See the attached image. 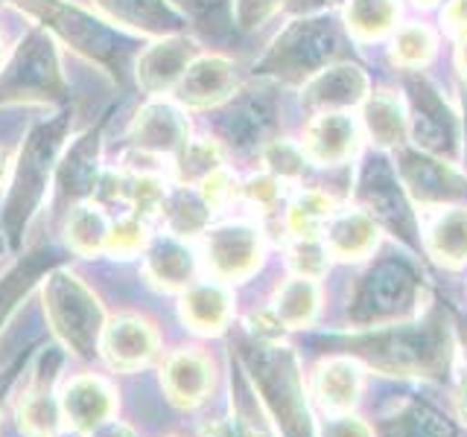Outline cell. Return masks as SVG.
<instances>
[{
  "mask_svg": "<svg viewBox=\"0 0 467 437\" xmlns=\"http://www.w3.org/2000/svg\"><path fill=\"white\" fill-rule=\"evenodd\" d=\"M70 114L67 108L58 111L50 120L29 128L26 140L21 143L18 158L12 160L6 178V198L0 210V239L9 251H18L24 242V230L41 210L47 189L53 187L58 158L67 146Z\"/></svg>",
  "mask_w": 467,
  "mask_h": 437,
  "instance_id": "6da1fadb",
  "label": "cell"
},
{
  "mask_svg": "<svg viewBox=\"0 0 467 437\" xmlns=\"http://www.w3.org/2000/svg\"><path fill=\"white\" fill-rule=\"evenodd\" d=\"M15 9L29 15L38 26L70 47L85 62L102 67L111 76L120 79L123 70V36L102 18L99 12H91L70 0H6Z\"/></svg>",
  "mask_w": 467,
  "mask_h": 437,
  "instance_id": "7a4b0ae2",
  "label": "cell"
},
{
  "mask_svg": "<svg viewBox=\"0 0 467 437\" xmlns=\"http://www.w3.org/2000/svg\"><path fill=\"white\" fill-rule=\"evenodd\" d=\"M67 106L70 85L62 67L58 41L44 26H33L0 65V106Z\"/></svg>",
  "mask_w": 467,
  "mask_h": 437,
  "instance_id": "3957f363",
  "label": "cell"
},
{
  "mask_svg": "<svg viewBox=\"0 0 467 437\" xmlns=\"http://www.w3.org/2000/svg\"><path fill=\"white\" fill-rule=\"evenodd\" d=\"M41 300H44V318H47L53 335L62 341L65 350H70L82 361L99 356L106 312H102L99 298L77 274L56 266L41 280Z\"/></svg>",
  "mask_w": 467,
  "mask_h": 437,
  "instance_id": "277c9868",
  "label": "cell"
},
{
  "mask_svg": "<svg viewBox=\"0 0 467 437\" xmlns=\"http://www.w3.org/2000/svg\"><path fill=\"white\" fill-rule=\"evenodd\" d=\"M102 128L106 120L94 128L82 131V135L65 146L62 158L56 167V208L67 213L70 208L88 201L99 187V160H102Z\"/></svg>",
  "mask_w": 467,
  "mask_h": 437,
  "instance_id": "5b68a950",
  "label": "cell"
},
{
  "mask_svg": "<svg viewBox=\"0 0 467 437\" xmlns=\"http://www.w3.org/2000/svg\"><path fill=\"white\" fill-rule=\"evenodd\" d=\"M129 140L135 149L158 158H175L190 140V120L179 102L152 97L138 108L135 120L129 123Z\"/></svg>",
  "mask_w": 467,
  "mask_h": 437,
  "instance_id": "8992f818",
  "label": "cell"
},
{
  "mask_svg": "<svg viewBox=\"0 0 467 437\" xmlns=\"http://www.w3.org/2000/svg\"><path fill=\"white\" fill-rule=\"evenodd\" d=\"M196 56H199V44L193 38H187L184 33L155 38L135 62L138 87L150 97L172 94Z\"/></svg>",
  "mask_w": 467,
  "mask_h": 437,
  "instance_id": "52a82bcc",
  "label": "cell"
},
{
  "mask_svg": "<svg viewBox=\"0 0 467 437\" xmlns=\"http://www.w3.org/2000/svg\"><path fill=\"white\" fill-rule=\"evenodd\" d=\"M234 87H237V76H234L231 58L199 53L182 82L175 85L172 97L182 108H216L234 97Z\"/></svg>",
  "mask_w": 467,
  "mask_h": 437,
  "instance_id": "ba28073f",
  "label": "cell"
},
{
  "mask_svg": "<svg viewBox=\"0 0 467 437\" xmlns=\"http://www.w3.org/2000/svg\"><path fill=\"white\" fill-rule=\"evenodd\" d=\"M91 4L109 24L150 38L175 36L187 24L184 12L172 0H91Z\"/></svg>",
  "mask_w": 467,
  "mask_h": 437,
  "instance_id": "9c48e42d",
  "label": "cell"
},
{
  "mask_svg": "<svg viewBox=\"0 0 467 437\" xmlns=\"http://www.w3.org/2000/svg\"><path fill=\"white\" fill-rule=\"evenodd\" d=\"M158 350V335L138 315H120L106 324L99 339V353L109 361V368L120 373H135L143 364H150Z\"/></svg>",
  "mask_w": 467,
  "mask_h": 437,
  "instance_id": "30bf717a",
  "label": "cell"
},
{
  "mask_svg": "<svg viewBox=\"0 0 467 437\" xmlns=\"http://www.w3.org/2000/svg\"><path fill=\"white\" fill-rule=\"evenodd\" d=\"M359 126L345 111H321L304 131V155L321 167L345 164L359 149Z\"/></svg>",
  "mask_w": 467,
  "mask_h": 437,
  "instance_id": "8fae6325",
  "label": "cell"
},
{
  "mask_svg": "<svg viewBox=\"0 0 467 437\" xmlns=\"http://www.w3.org/2000/svg\"><path fill=\"white\" fill-rule=\"evenodd\" d=\"M47 361H50V350L41 353V368L29 376V388L18 405L21 432H26L29 437H53L58 429V417H62V405H58L50 393L56 371L62 368V359H56L50 364V371H47Z\"/></svg>",
  "mask_w": 467,
  "mask_h": 437,
  "instance_id": "7c38bea8",
  "label": "cell"
},
{
  "mask_svg": "<svg viewBox=\"0 0 467 437\" xmlns=\"http://www.w3.org/2000/svg\"><path fill=\"white\" fill-rule=\"evenodd\" d=\"M208 262L219 277L237 280L252 274L260 262V237L245 225H225L208 230Z\"/></svg>",
  "mask_w": 467,
  "mask_h": 437,
  "instance_id": "4fadbf2b",
  "label": "cell"
},
{
  "mask_svg": "<svg viewBox=\"0 0 467 437\" xmlns=\"http://www.w3.org/2000/svg\"><path fill=\"white\" fill-rule=\"evenodd\" d=\"M56 266H62V257L50 248H36L24 257H18L0 277V330H4L12 315L18 312V306L29 298L44 277H47Z\"/></svg>",
  "mask_w": 467,
  "mask_h": 437,
  "instance_id": "5bb4252c",
  "label": "cell"
},
{
  "mask_svg": "<svg viewBox=\"0 0 467 437\" xmlns=\"http://www.w3.org/2000/svg\"><path fill=\"white\" fill-rule=\"evenodd\" d=\"M58 405H62V414L73 422L77 432H94L97 426L111 420L117 408V397L106 379L82 376L77 382L67 385Z\"/></svg>",
  "mask_w": 467,
  "mask_h": 437,
  "instance_id": "9a60e30c",
  "label": "cell"
},
{
  "mask_svg": "<svg viewBox=\"0 0 467 437\" xmlns=\"http://www.w3.org/2000/svg\"><path fill=\"white\" fill-rule=\"evenodd\" d=\"M196 271V259L190 254V248L179 237H158L146 248V277L158 286V289H184L193 280Z\"/></svg>",
  "mask_w": 467,
  "mask_h": 437,
  "instance_id": "2e32d148",
  "label": "cell"
},
{
  "mask_svg": "<svg viewBox=\"0 0 467 437\" xmlns=\"http://www.w3.org/2000/svg\"><path fill=\"white\" fill-rule=\"evenodd\" d=\"M109 233H111V222L97 204L82 201V204H77V208L67 210L65 239L70 245V251L85 254V257L102 254L109 245Z\"/></svg>",
  "mask_w": 467,
  "mask_h": 437,
  "instance_id": "e0dca14e",
  "label": "cell"
},
{
  "mask_svg": "<svg viewBox=\"0 0 467 437\" xmlns=\"http://www.w3.org/2000/svg\"><path fill=\"white\" fill-rule=\"evenodd\" d=\"M400 18V0H350L345 24L357 41H377L389 36Z\"/></svg>",
  "mask_w": 467,
  "mask_h": 437,
  "instance_id": "ac0fdd59",
  "label": "cell"
},
{
  "mask_svg": "<svg viewBox=\"0 0 467 437\" xmlns=\"http://www.w3.org/2000/svg\"><path fill=\"white\" fill-rule=\"evenodd\" d=\"M164 388L172 402L196 405L208 391V364L196 353H179L164 368Z\"/></svg>",
  "mask_w": 467,
  "mask_h": 437,
  "instance_id": "d6986e66",
  "label": "cell"
},
{
  "mask_svg": "<svg viewBox=\"0 0 467 437\" xmlns=\"http://www.w3.org/2000/svg\"><path fill=\"white\" fill-rule=\"evenodd\" d=\"M182 318L190 330L216 332L228 318V295L219 286H193L182 298Z\"/></svg>",
  "mask_w": 467,
  "mask_h": 437,
  "instance_id": "ffe728a7",
  "label": "cell"
},
{
  "mask_svg": "<svg viewBox=\"0 0 467 437\" xmlns=\"http://www.w3.org/2000/svg\"><path fill=\"white\" fill-rule=\"evenodd\" d=\"M172 160H175V178L182 181V187H199L208 175H213L223 167V149H219L216 140L190 137L184 143V149Z\"/></svg>",
  "mask_w": 467,
  "mask_h": 437,
  "instance_id": "44dd1931",
  "label": "cell"
},
{
  "mask_svg": "<svg viewBox=\"0 0 467 437\" xmlns=\"http://www.w3.org/2000/svg\"><path fill=\"white\" fill-rule=\"evenodd\" d=\"M208 201L202 198L199 189L179 187L172 193L164 196L161 204V216L167 218V228L172 230V237H187V233L202 230L204 218H208Z\"/></svg>",
  "mask_w": 467,
  "mask_h": 437,
  "instance_id": "7402d4cb",
  "label": "cell"
},
{
  "mask_svg": "<svg viewBox=\"0 0 467 437\" xmlns=\"http://www.w3.org/2000/svg\"><path fill=\"white\" fill-rule=\"evenodd\" d=\"M438 50V38L427 24H406L394 29L391 38V62L406 70L427 67Z\"/></svg>",
  "mask_w": 467,
  "mask_h": 437,
  "instance_id": "603a6c76",
  "label": "cell"
},
{
  "mask_svg": "<svg viewBox=\"0 0 467 437\" xmlns=\"http://www.w3.org/2000/svg\"><path fill=\"white\" fill-rule=\"evenodd\" d=\"M365 126H368L371 137L379 143V146H394L400 143L403 137V111H400V102L394 97H374L368 102V108H365Z\"/></svg>",
  "mask_w": 467,
  "mask_h": 437,
  "instance_id": "cb8c5ba5",
  "label": "cell"
},
{
  "mask_svg": "<svg viewBox=\"0 0 467 437\" xmlns=\"http://www.w3.org/2000/svg\"><path fill=\"white\" fill-rule=\"evenodd\" d=\"M263 164L266 169L275 175V178H298L304 172V164H306V155H304V146L301 143H292V140H269L263 146Z\"/></svg>",
  "mask_w": 467,
  "mask_h": 437,
  "instance_id": "d4e9b609",
  "label": "cell"
},
{
  "mask_svg": "<svg viewBox=\"0 0 467 437\" xmlns=\"http://www.w3.org/2000/svg\"><path fill=\"white\" fill-rule=\"evenodd\" d=\"M146 242H150V233H146V218H140L138 213L135 216H123L120 222H111L106 254L135 257Z\"/></svg>",
  "mask_w": 467,
  "mask_h": 437,
  "instance_id": "484cf974",
  "label": "cell"
},
{
  "mask_svg": "<svg viewBox=\"0 0 467 437\" xmlns=\"http://www.w3.org/2000/svg\"><path fill=\"white\" fill-rule=\"evenodd\" d=\"M406 289H409V277L398 266H383L371 277V286H368V295L374 300L371 306L377 312L391 310V306L400 300V295Z\"/></svg>",
  "mask_w": 467,
  "mask_h": 437,
  "instance_id": "4316f807",
  "label": "cell"
},
{
  "mask_svg": "<svg viewBox=\"0 0 467 437\" xmlns=\"http://www.w3.org/2000/svg\"><path fill=\"white\" fill-rule=\"evenodd\" d=\"M330 213V198L325 193H316V189H306L301 193L289 208V225L298 230H310L316 222L327 218Z\"/></svg>",
  "mask_w": 467,
  "mask_h": 437,
  "instance_id": "83f0119b",
  "label": "cell"
},
{
  "mask_svg": "<svg viewBox=\"0 0 467 437\" xmlns=\"http://www.w3.org/2000/svg\"><path fill=\"white\" fill-rule=\"evenodd\" d=\"M371 239V222L365 216H359V213H354V216H345V218H339L336 222V228H333V242L339 245V248H348L350 242H368Z\"/></svg>",
  "mask_w": 467,
  "mask_h": 437,
  "instance_id": "f1b7e54d",
  "label": "cell"
},
{
  "mask_svg": "<svg viewBox=\"0 0 467 437\" xmlns=\"http://www.w3.org/2000/svg\"><path fill=\"white\" fill-rule=\"evenodd\" d=\"M281 0H234V12H237V21L243 26H257L266 15L275 12V6Z\"/></svg>",
  "mask_w": 467,
  "mask_h": 437,
  "instance_id": "f546056e",
  "label": "cell"
},
{
  "mask_svg": "<svg viewBox=\"0 0 467 437\" xmlns=\"http://www.w3.org/2000/svg\"><path fill=\"white\" fill-rule=\"evenodd\" d=\"M441 26L452 38H467V0H447L441 9Z\"/></svg>",
  "mask_w": 467,
  "mask_h": 437,
  "instance_id": "4dcf8cb0",
  "label": "cell"
},
{
  "mask_svg": "<svg viewBox=\"0 0 467 437\" xmlns=\"http://www.w3.org/2000/svg\"><path fill=\"white\" fill-rule=\"evenodd\" d=\"M281 187H284V181L275 178L272 172H266V175H257V178H252L245 184V196L252 201H260V204H272L277 196H281Z\"/></svg>",
  "mask_w": 467,
  "mask_h": 437,
  "instance_id": "1f68e13d",
  "label": "cell"
},
{
  "mask_svg": "<svg viewBox=\"0 0 467 437\" xmlns=\"http://www.w3.org/2000/svg\"><path fill=\"white\" fill-rule=\"evenodd\" d=\"M26 361H29V353H24V356H18L15 359L9 368L0 373V412H4V402H6V397H9V391H12V385L18 382V376L26 371Z\"/></svg>",
  "mask_w": 467,
  "mask_h": 437,
  "instance_id": "d6a6232c",
  "label": "cell"
},
{
  "mask_svg": "<svg viewBox=\"0 0 467 437\" xmlns=\"http://www.w3.org/2000/svg\"><path fill=\"white\" fill-rule=\"evenodd\" d=\"M91 437H138V434L131 432L129 426H123V422L109 420V422H102V426H97L91 432Z\"/></svg>",
  "mask_w": 467,
  "mask_h": 437,
  "instance_id": "836d02e7",
  "label": "cell"
},
{
  "mask_svg": "<svg viewBox=\"0 0 467 437\" xmlns=\"http://www.w3.org/2000/svg\"><path fill=\"white\" fill-rule=\"evenodd\" d=\"M9 158H6V152L4 149H0V189H4L6 187V178H9Z\"/></svg>",
  "mask_w": 467,
  "mask_h": 437,
  "instance_id": "e575fe53",
  "label": "cell"
},
{
  "mask_svg": "<svg viewBox=\"0 0 467 437\" xmlns=\"http://www.w3.org/2000/svg\"><path fill=\"white\" fill-rule=\"evenodd\" d=\"M459 67L467 76V38H462V44H459Z\"/></svg>",
  "mask_w": 467,
  "mask_h": 437,
  "instance_id": "d590c367",
  "label": "cell"
},
{
  "mask_svg": "<svg viewBox=\"0 0 467 437\" xmlns=\"http://www.w3.org/2000/svg\"><path fill=\"white\" fill-rule=\"evenodd\" d=\"M415 6H423V9H430V6H438L441 0H412Z\"/></svg>",
  "mask_w": 467,
  "mask_h": 437,
  "instance_id": "8d00e7d4",
  "label": "cell"
},
{
  "mask_svg": "<svg viewBox=\"0 0 467 437\" xmlns=\"http://www.w3.org/2000/svg\"><path fill=\"white\" fill-rule=\"evenodd\" d=\"M190 4H196V6H211V4H216V0H190Z\"/></svg>",
  "mask_w": 467,
  "mask_h": 437,
  "instance_id": "74e56055",
  "label": "cell"
},
{
  "mask_svg": "<svg viewBox=\"0 0 467 437\" xmlns=\"http://www.w3.org/2000/svg\"><path fill=\"white\" fill-rule=\"evenodd\" d=\"M58 437H82V432H73V434H58Z\"/></svg>",
  "mask_w": 467,
  "mask_h": 437,
  "instance_id": "f35d334b",
  "label": "cell"
},
{
  "mask_svg": "<svg viewBox=\"0 0 467 437\" xmlns=\"http://www.w3.org/2000/svg\"><path fill=\"white\" fill-rule=\"evenodd\" d=\"M0 47H4V36H0Z\"/></svg>",
  "mask_w": 467,
  "mask_h": 437,
  "instance_id": "ab89813d",
  "label": "cell"
}]
</instances>
